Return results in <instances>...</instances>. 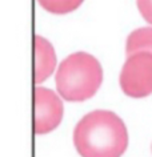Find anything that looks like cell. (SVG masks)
<instances>
[{"label": "cell", "mask_w": 152, "mask_h": 157, "mask_svg": "<svg viewBox=\"0 0 152 157\" xmlns=\"http://www.w3.org/2000/svg\"><path fill=\"white\" fill-rule=\"evenodd\" d=\"M73 145L81 157H122L128 148V131L116 113L96 109L76 124Z\"/></svg>", "instance_id": "obj_1"}, {"label": "cell", "mask_w": 152, "mask_h": 157, "mask_svg": "<svg viewBox=\"0 0 152 157\" xmlns=\"http://www.w3.org/2000/svg\"><path fill=\"white\" fill-rule=\"evenodd\" d=\"M103 83L99 60L87 52H76L60 63L56 72V88L65 101L81 103L91 99Z\"/></svg>", "instance_id": "obj_2"}, {"label": "cell", "mask_w": 152, "mask_h": 157, "mask_svg": "<svg viewBox=\"0 0 152 157\" xmlns=\"http://www.w3.org/2000/svg\"><path fill=\"white\" fill-rule=\"evenodd\" d=\"M120 88L132 99H143L152 93V53L136 52L127 57L120 72Z\"/></svg>", "instance_id": "obj_3"}, {"label": "cell", "mask_w": 152, "mask_h": 157, "mask_svg": "<svg viewBox=\"0 0 152 157\" xmlns=\"http://www.w3.org/2000/svg\"><path fill=\"white\" fill-rule=\"evenodd\" d=\"M64 115L61 99L44 87L35 88V133L47 135L59 127Z\"/></svg>", "instance_id": "obj_4"}, {"label": "cell", "mask_w": 152, "mask_h": 157, "mask_svg": "<svg viewBox=\"0 0 152 157\" xmlns=\"http://www.w3.org/2000/svg\"><path fill=\"white\" fill-rule=\"evenodd\" d=\"M56 68V53L47 39L35 36V83H43Z\"/></svg>", "instance_id": "obj_5"}, {"label": "cell", "mask_w": 152, "mask_h": 157, "mask_svg": "<svg viewBox=\"0 0 152 157\" xmlns=\"http://www.w3.org/2000/svg\"><path fill=\"white\" fill-rule=\"evenodd\" d=\"M136 52H151L152 53V28L144 27V28L135 29L130 33L126 43V53L130 56Z\"/></svg>", "instance_id": "obj_6"}, {"label": "cell", "mask_w": 152, "mask_h": 157, "mask_svg": "<svg viewBox=\"0 0 152 157\" xmlns=\"http://www.w3.org/2000/svg\"><path fill=\"white\" fill-rule=\"evenodd\" d=\"M45 11L55 15L69 13L79 8L84 0H37Z\"/></svg>", "instance_id": "obj_7"}, {"label": "cell", "mask_w": 152, "mask_h": 157, "mask_svg": "<svg viewBox=\"0 0 152 157\" xmlns=\"http://www.w3.org/2000/svg\"><path fill=\"white\" fill-rule=\"evenodd\" d=\"M136 4L144 20L152 25V0H136Z\"/></svg>", "instance_id": "obj_8"}]
</instances>
